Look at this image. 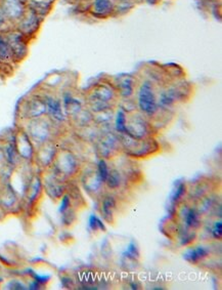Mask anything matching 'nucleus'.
I'll list each match as a JSON object with an SVG mask.
<instances>
[{"instance_id":"27","label":"nucleus","mask_w":222,"mask_h":290,"mask_svg":"<svg viewBox=\"0 0 222 290\" xmlns=\"http://www.w3.org/2000/svg\"><path fill=\"white\" fill-rule=\"evenodd\" d=\"M123 183V178L118 169H111L105 181V184L110 190H118Z\"/></svg>"},{"instance_id":"25","label":"nucleus","mask_w":222,"mask_h":290,"mask_svg":"<svg viewBox=\"0 0 222 290\" xmlns=\"http://www.w3.org/2000/svg\"><path fill=\"white\" fill-rule=\"evenodd\" d=\"M12 63H14V60L11 47L4 32H0V64L10 65Z\"/></svg>"},{"instance_id":"24","label":"nucleus","mask_w":222,"mask_h":290,"mask_svg":"<svg viewBox=\"0 0 222 290\" xmlns=\"http://www.w3.org/2000/svg\"><path fill=\"white\" fill-rule=\"evenodd\" d=\"M209 255V249L205 246L199 245L193 248H189L183 255L184 259L189 263V264H194L197 265L200 262L204 260L206 257H208Z\"/></svg>"},{"instance_id":"15","label":"nucleus","mask_w":222,"mask_h":290,"mask_svg":"<svg viewBox=\"0 0 222 290\" xmlns=\"http://www.w3.org/2000/svg\"><path fill=\"white\" fill-rule=\"evenodd\" d=\"M115 0H89L88 13L97 20H107L115 15Z\"/></svg>"},{"instance_id":"26","label":"nucleus","mask_w":222,"mask_h":290,"mask_svg":"<svg viewBox=\"0 0 222 290\" xmlns=\"http://www.w3.org/2000/svg\"><path fill=\"white\" fill-rule=\"evenodd\" d=\"M127 116L128 113L122 109L120 106L117 109L114 117V127L116 131L120 134H124L126 131V123H127Z\"/></svg>"},{"instance_id":"4","label":"nucleus","mask_w":222,"mask_h":290,"mask_svg":"<svg viewBox=\"0 0 222 290\" xmlns=\"http://www.w3.org/2000/svg\"><path fill=\"white\" fill-rule=\"evenodd\" d=\"M54 124L46 117L27 120L26 127L23 128L33 141L35 146L39 147L41 144L52 140Z\"/></svg>"},{"instance_id":"6","label":"nucleus","mask_w":222,"mask_h":290,"mask_svg":"<svg viewBox=\"0 0 222 290\" xmlns=\"http://www.w3.org/2000/svg\"><path fill=\"white\" fill-rule=\"evenodd\" d=\"M4 34L11 47L14 63L19 64L24 61L29 53L30 40L14 27L5 31Z\"/></svg>"},{"instance_id":"10","label":"nucleus","mask_w":222,"mask_h":290,"mask_svg":"<svg viewBox=\"0 0 222 290\" xmlns=\"http://www.w3.org/2000/svg\"><path fill=\"white\" fill-rule=\"evenodd\" d=\"M43 21H44L43 19H41L36 14L27 9L22 19L14 26V28L17 29L19 32H21L31 41L36 37V35L40 31Z\"/></svg>"},{"instance_id":"30","label":"nucleus","mask_w":222,"mask_h":290,"mask_svg":"<svg viewBox=\"0 0 222 290\" xmlns=\"http://www.w3.org/2000/svg\"><path fill=\"white\" fill-rule=\"evenodd\" d=\"M186 190H187V189H186L185 184H184V183H180V184L176 187V189L174 190V192H173V194H172V196H171L172 202H173L174 204L180 202V201L182 200V198L185 196Z\"/></svg>"},{"instance_id":"1","label":"nucleus","mask_w":222,"mask_h":290,"mask_svg":"<svg viewBox=\"0 0 222 290\" xmlns=\"http://www.w3.org/2000/svg\"><path fill=\"white\" fill-rule=\"evenodd\" d=\"M119 100L113 82H99L86 96L85 102L92 114L114 109Z\"/></svg>"},{"instance_id":"29","label":"nucleus","mask_w":222,"mask_h":290,"mask_svg":"<svg viewBox=\"0 0 222 290\" xmlns=\"http://www.w3.org/2000/svg\"><path fill=\"white\" fill-rule=\"evenodd\" d=\"M135 6L136 3H116L114 17H122L129 14Z\"/></svg>"},{"instance_id":"37","label":"nucleus","mask_w":222,"mask_h":290,"mask_svg":"<svg viewBox=\"0 0 222 290\" xmlns=\"http://www.w3.org/2000/svg\"><path fill=\"white\" fill-rule=\"evenodd\" d=\"M116 3H136V0H115Z\"/></svg>"},{"instance_id":"3","label":"nucleus","mask_w":222,"mask_h":290,"mask_svg":"<svg viewBox=\"0 0 222 290\" xmlns=\"http://www.w3.org/2000/svg\"><path fill=\"white\" fill-rule=\"evenodd\" d=\"M51 168L57 177L65 181L66 179L72 178L78 173L80 169V162L77 156L73 152L61 149L57 151Z\"/></svg>"},{"instance_id":"33","label":"nucleus","mask_w":222,"mask_h":290,"mask_svg":"<svg viewBox=\"0 0 222 290\" xmlns=\"http://www.w3.org/2000/svg\"><path fill=\"white\" fill-rule=\"evenodd\" d=\"M210 234L215 240H220L222 236V223L221 221H216L210 228Z\"/></svg>"},{"instance_id":"17","label":"nucleus","mask_w":222,"mask_h":290,"mask_svg":"<svg viewBox=\"0 0 222 290\" xmlns=\"http://www.w3.org/2000/svg\"><path fill=\"white\" fill-rule=\"evenodd\" d=\"M118 97L121 100H128L133 99L138 82L136 78L132 75H121L117 77V80L113 82Z\"/></svg>"},{"instance_id":"11","label":"nucleus","mask_w":222,"mask_h":290,"mask_svg":"<svg viewBox=\"0 0 222 290\" xmlns=\"http://www.w3.org/2000/svg\"><path fill=\"white\" fill-rule=\"evenodd\" d=\"M57 151L56 144L52 140H49L36 148L33 160L40 168L49 169L54 162Z\"/></svg>"},{"instance_id":"9","label":"nucleus","mask_w":222,"mask_h":290,"mask_svg":"<svg viewBox=\"0 0 222 290\" xmlns=\"http://www.w3.org/2000/svg\"><path fill=\"white\" fill-rule=\"evenodd\" d=\"M187 91H184L183 85L171 84L158 91V106L159 110L168 111L172 109L178 102L184 100Z\"/></svg>"},{"instance_id":"32","label":"nucleus","mask_w":222,"mask_h":290,"mask_svg":"<svg viewBox=\"0 0 222 290\" xmlns=\"http://www.w3.org/2000/svg\"><path fill=\"white\" fill-rule=\"evenodd\" d=\"M89 227L92 231H106V227L104 223L99 219V217L94 214H92L89 219Z\"/></svg>"},{"instance_id":"21","label":"nucleus","mask_w":222,"mask_h":290,"mask_svg":"<svg viewBox=\"0 0 222 290\" xmlns=\"http://www.w3.org/2000/svg\"><path fill=\"white\" fill-rule=\"evenodd\" d=\"M181 217L184 227L187 229L197 231L202 227V214L197 208L188 206L182 207Z\"/></svg>"},{"instance_id":"18","label":"nucleus","mask_w":222,"mask_h":290,"mask_svg":"<svg viewBox=\"0 0 222 290\" xmlns=\"http://www.w3.org/2000/svg\"><path fill=\"white\" fill-rule=\"evenodd\" d=\"M19 206V196L10 184L0 187V207L6 211H14Z\"/></svg>"},{"instance_id":"31","label":"nucleus","mask_w":222,"mask_h":290,"mask_svg":"<svg viewBox=\"0 0 222 290\" xmlns=\"http://www.w3.org/2000/svg\"><path fill=\"white\" fill-rule=\"evenodd\" d=\"M97 171H98V175H99L100 179H101L102 182L105 184V181H106V179H107V177H108V175H109V171H110L106 159H103V158H102V159L99 161L98 170H97Z\"/></svg>"},{"instance_id":"28","label":"nucleus","mask_w":222,"mask_h":290,"mask_svg":"<svg viewBox=\"0 0 222 290\" xmlns=\"http://www.w3.org/2000/svg\"><path fill=\"white\" fill-rule=\"evenodd\" d=\"M102 185H104V183L102 182V180L100 179L99 175H98V171L94 173V175H91L89 177H87L85 179V182H84V187L85 189L91 193V192H99Z\"/></svg>"},{"instance_id":"14","label":"nucleus","mask_w":222,"mask_h":290,"mask_svg":"<svg viewBox=\"0 0 222 290\" xmlns=\"http://www.w3.org/2000/svg\"><path fill=\"white\" fill-rule=\"evenodd\" d=\"M15 143L18 154L21 159L26 161H32L35 155V144L29 137L28 133L22 128L19 129L15 134Z\"/></svg>"},{"instance_id":"35","label":"nucleus","mask_w":222,"mask_h":290,"mask_svg":"<svg viewBox=\"0 0 222 290\" xmlns=\"http://www.w3.org/2000/svg\"><path fill=\"white\" fill-rule=\"evenodd\" d=\"M11 27V24L9 23V21L7 20L3 10L0 9V32H5L7 30H9Z\"/></svg>"},{"instance_id":"8","label":"nucleus","mask_w":222,"mask_h":290,"mask_svg":"<svg viewBox=\"0 0 222 290\" xmlns=\"http://www.w3.org/2000/svg\"><path fill=\"white\" fill-rule=\"evenodd\" d=\"M23 120L37 119L46 116V106L41 95H31L24 99L19 108Z\"/></svg>"},{"instance_id":"34","label":"nucleus","mask_w":222,"mask_h":290,"mask_svg":"<svg viewBox=\"0 0 222 290\" xmlns=\"http://www.w3.org/2000/svg\"><path fill=\"white\" fill-rule=\"evenodd\" d=\"M124 255H125L128 259L136 260V259L139 257V250H138L137 246H136L134 243H131V244L127 247L126 252L124 253Z\"/></svg>"},{"instance_id":"12","label":"nucleus","mask_w":222,"mask_h":290,"mask_svg":"<svg viewBox=\"0 0 222 290\" xmlns=\"http://www.w3.org/2000/svg\"><path fill=\"white\" fill-rule=\"evenodd\" d=\"M122 149L120 136L114 133L105 134L98 142V153L103 159L115 157Z\"/></svg>"},{"instance_id":"36","label":"nucleus","mask_w":222,"mask_h":290,"mask_svg":"<svg viewBox=\"0 0 222 290\" xmlns=\"http://www.w3.org/2000/svg\"><path fill=\"white\" fill-rule=\"evenodd\" d=\"M143 3L147 4V5H150V6H158L162 0H142Z\"/></svg>"},{"instance_id":"2","label":"nucleus","mask_w":222,"mask_h":290,"mask_svg":"<svg viewBox=\"0 0 222 290\" xmlns=\"http://www.w3.org/2000/svg\"><path fill=\"white\" fill-rule=\"evenodd\" d=\"M134 96L138 112L147 118H152L158 114V91L154 82L149 79L140 81Z\"/></svg>"},{"instance_id":"13","label":"nucleus","mask_w":222,"mask_h":290,"mask_svg":"<svg viewBox=\"0 0 222 290\" xmlns=\"http://www.w3.org/2000/svg\"><path fill=\"white\" fill-rule=\"evenodd\" d=\"M0 9L13 27L22 19L27 11L26 4L21 0H0Z\"/></svg>"},{"instance_id":"23","label":"nucleus","mask_w":222,"mask_h":290,"mask_svg":"<svg viewBox=\"0 0 222 290\" xmlns=\"http://www.w3.org/2000/svg\"><path fill=\"white\" fill-rule=\"evenodd\" d=\"M117 208V200L113 195H106L102 198L101 213L108 223L114 221V214Z\"/></svg>"},{"instance_id":"7","label":"nucleus","mask_w":222,"mask_h":290,"mask_svg":"<svg viewBox=\"0 0 222 290\" xmlns=\"http://www.w3.org/2000/svg\"><path fill=\"white\" fill-rule=\"evenodd\" d=\"M41 96L46 106V117L54 125L65 124L69 120V118L64 110L60 97L51 91L44 92L43 94H41Z\"/></svg>"},{"instance_id":"20","label":"nucleus","mask_w":222,"mask_h":290,"mask_svg":"<svg viewBox=\"0 0 222 290\" xmlns=\"http://www.w3.org/2000/svg\"><path fill=\"white\" fill-rule=\"evenodd\" d=\"M43 191V184L40 177H32L26 186L24 197L28 205H34L40 198Z\"/></svg>"},{"instance_id":"5","label":"nucleus","mask_w":222,"mask_h":290,"mask_svg":"<svg viewBox=\"0 0 222 290\" xmlns=\"http://www.w3.org/2000/svg\"><path fill=\"white\" fill-rule=\"evenodd\" d=\"M151 124L149 118L142 115L140 112L128 113L126 131L124 134L136 140H142L151 136Z\"/></svg>"},{"instance_id":"19","label":"nucleus","mask_w":222,"mask_h":290,"mask_svg":"<svg viewBox=\"0 0 222 290\" xmlns=\"http://www.w3.org/2000/svg\"><path fill=\"white\" fill-rule=\"evenodd\" d=\"M60 99L64 110L69 119L75 117L78 113H80L84 109L83 102L79 98H77L76 96H74L69 92L65 93Z\"/></svg>"},{"instance_id":"38","label":"nucleus","mask_w":222,"mask_h":290,"mask_svg":"<svg viewBox=\"0 0 222 290\" xmlns=\"http://www.w3.org/2000/svg\"><path fill=\"white\" fill-rule=\"evenodd\" d=\"M21 2H22V3H24V4H27L28 0H21Z\"/></svg>"},{"instance_id":"22","label":"nucleus","mask_w":222,"mask_h":290,"mask_svg":"<svg viewBox=\"0 0 222 290\" xmlns=\"http://www.w3.org/2000/svg\"><path fill=\"white\" fill-rule=\"evenodd\" d=\"M56 0H28L26 7L41 19H45L52 11Z\"/></svg>"},{"instance_id":"16","label":"nucleus","mask_w":222,"mask_h":290,"mask_svg":"<svg viewBox=\"0 0 222 290\" xmlns=\"http://www.w3.org/2000/svg\"><path fill=\"white\" fill-rule=\"evenodd\" d=\"M64 182L65 181L62 179L57 177L52 171L48 173L42 181L43 190L52 200L54 201L59 200L65 195V191H66V185Z\"/></svg>"}]
</instances>
